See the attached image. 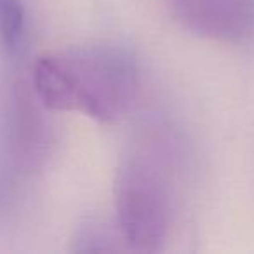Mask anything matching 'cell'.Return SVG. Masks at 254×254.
I'll list each match as a JSON object with an SVG mask.
<instances>
[{"label":"cell","instance_id":"1","mask_svg":"<svg viewBox=\"0 0 254 254\" xmlns=\"http://www.w3.org/2000/svg\"><path fill=\"white\" fill-rule=\"evenodd\" d=\"M33 87L40 103L53 112H73L98 122H113L134 99L138 64L126 47H75L37 58Z\"/></svg>","mask_w":254,"mask_h":254},{"label":"cell","instance_id":"2","mask_svg":"<svg viewBox=\"0 0 254 254\" xmlns=\"http://www.w3.org/2000/svg\"><path fill=\"white\" fill-rule=\"evenodd\" d=\"M117 228L127 249L157 253L169 232V195L162 176L152 164L131 157L115 176Z\"/></svg>","mask_w":254,"mask_h":254},{"label":"cell","instance_id":"3","mask_svg":"<svg viewBox=\"0 0 254 254\" xmlns=\"http://www.w3.org/2000/svg\"><path fill=\"white\" fill-rule=\"evenodd\" d=\"M171 16L198 37L244 42L254 35V0H162Z\"/></svg>","mask_w":254,"mask_h":254},{"label":"cell","instance_id":"4","mask_svg":"<svg viewBox=\"0 0 254 254\" xmlns=\"http://www.w3.org/2000/svg\"><path fill=\"white\" fill-rule=\"evenodd\" d=\"M117 240H120L124 244V239L120 233L115 235L106 225L89 219L85 225L77 228L73 240H71V249L77 251V253H106V251H117L120 249Z\"/></svg>","mask_w":254,"mask_h":254},{"label":"cell","instance_id":"5","mask_svg":"<svg viewBox=\"0 0 254 254\" xmlns=\"http://www.w3.org/2000/svg\"><path fill=\"white\" fill-rule=\"evenodd\" d=\"M25 32V7L21 0H0V44L14 51Z\"/></svg>","mask_w":254,"mask_h":254}]
</instances>
